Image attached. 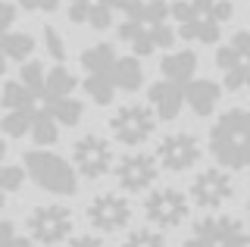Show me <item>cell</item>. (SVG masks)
Segmentation results:
<instances>
[{
	"mask_svg": "<svg viewBox=\"0 0 250 247\" xmlns=\"http://www.w3.org/2000/svg\"><path fill=\"white\" fill-rule=\"evenodd\" d=\"M6 72V60H3V53H0V75Z\"/></svg>",
	"mask_w": 250,
	"mask_h": 247,
	"instance_id": "8d00e7d4",
	"label": "cell"
},
{
	"mask_svg": "<svg viewBox=\"0 0 250 247\" xmlns=\"http://www.w3.org/2000/svg\"><path fill=\"white\" fill-rule=\"evenodd\" d=\"M247 53H250V35H247V28L234 32L231 41L225 44V47H219V53H216V66L225 72V88H229V91L247 88V79H250Z\"/></svg>",
	"mask_w": 250,
	"mask_h": 247,
	"instance_id": "9c48e42d",
	"label": "cell"
},
{
	"mask_svg": "<svg viewBox=\"0 0 250 247\" xmlns=\"http://www.w3.org/2000/svg\"><path fill=\"white\" fill-rule=\"evenodd\" d=\"M109 82H113V88L138 91L141 82H144V69H141V63L135 57H116L113 72H109Z\"/></svg>",
	"mask_w": 250,
	"mask_h": 247,
	"instance_id": "d6986e66",
	"label": "cell"
},
{
	"mask_svg": "<svg viewBox=\"0 0 250 247\" xmlns=\"http://www.w3.org/2000/svg\"><path fill=\"white\" fill-rule=\"evenodd\" d=\"M72 160H75V169L84 175V179H100L113 169V144L100 135H84L75 141L72 147Z\"/></svg>",
	"mask_w": 250,
	"mask_h": 247,
	"instance_id": "30bf717a",
	"label": "cell"
},
{
	"mask_svg": "<svg viewBox=\"0 0 250 247\" xmlns=\"http://www.w3.org/2000/svg\"><path fill=\"white\" fill-rule=\"evenodd\" d=\"M231 191H234V185H231V175L225 172V169H203L197 179L191 182V197L203 210L222 206L225 200L231 197Z\"/></svg>",
	"mask_w": 250,
	"mask_h": 247,
	"instance_id": "7c38bea8",
	"label": "cell"
},
{
	"mask_svg": "<svg viewBox=\"0 0 250 247\" xmlns=\"http://www.w3.org/2000/svg\"><path fill=\"white\" fill-rule=\"evenodd\" d=\"M247 125L250 116L244 106H231L219 116V122L209 128V150L229 172L247 169L250 150H247Z\"/></svg>",
	"mask_w": 250,
	"mask_h": 247,
	"instance_id": "7a4b0ae2",
	"label": "cell"
},
{
	"mask_svg": "<svg viewBox=\"0 0 250 247\" xmlns=\"http://www.w3.org/2000/svg\"><path fill=\"white\" fill-rule=\"evenodd\" d=\"M28 135L35 138V144H41V147H50V144H57V138H60V128H57V122L47 116L41 106L35 110V116H31V128H28Z\"/></svg>",
	"mask_w": 250,
	"mask_h": 247,
	"instance_id": "d4e9b609",
	"label": "cell"
},
{
	"mask_svg": "<svg viewBox=\"0 0 250 247\" xmlns=\"http://www.w3.org/2000/svg\"><path fill=\"white\" fill-rule=\"evenodd\" d=\"M19 84L35 100H41V94H44V66L41 63H25L22 72H19Z\"/></svg>",
	"mask_w": 250,
	"mask_h": 247,
	"instance_id": "484cf974",
	"label": "cell"
},
{
	"mask_svg": "<svg viewBox=\"0 0 250 247\" xmlns=\"http://www.w3.org/2000/svg\"><path fill=\"white\" fill-rule=\"evenodd\" d=\"M35 110H38V106H35ZM35 110H31V113H6V116H3V122H0V128H3V132L10 135V138H22V135H28Z\"/></svg>",
	"mask_w": 250,
	"mask_h": 247,
	"instance_id": "83f0119b",
	"label": "cell"
},
{
	"mask_svg": "<svg viewBox=\"0 0 250 247\" xmlns=\"http://www.w3.org/2000/svg\"><path fill=\"white\" fill-rule=\"evenodd\" d=\"M109 128H113L116 141L128 144V147H138V144H144L147 138L153 135L156 116L150 113V106H144V103H128L109 119Z\"/></svg>",
	"mask_w": 250,
	"mask_h": 247,
	"instance_id": "8992f818",
	"label": "cell"
},
{
	"mask_svg": "<svg viewBox=\"0 0 250 247\" xmlns=\"http://www.w3.org/2000/svg\"><path fill=\"white\" fill-rule=\"evenodd\" d=\"M41 110L50 116L57 125H78L82 122V103H78L75 97H60V100H44Z\"/></svg>",
	"mask_w": 250,
	"mask_h": 247,
	"instance_id": "44dd1931",
	"label": "cell"
},
{
	"mask_svg": "<svg viewBox=\"0 0 250 247\" xmlns=\"http://www.w3.org/2000/svg\"><path fill=\"white\" fill-rule=\"evenodd\" d=\"M19 6H22V10H28V13H38V10L53 13L60 3H57V0H19Z\"/></svg>",
	"mask_w": 250,
	"mask_h": 247,
	"instance_id": "836d02e7",
	"label": "cell"
},
{
	"mask_svg": "<svg viewBox=\"0 0 250 247\" xmlns=\"http://www.w3.org/2000/svg\"><path fill=\"white\" fill-rule=\"evenodd\" d=\"M185 247H250L247 228L234 216H207L194 222Z\"/></svg>",
	"mask_w": 250,
	"mask_h": 247,
	"instance_id": "5b68a950",
	"label": "cell"
},
{
	"mask_svg": "<svg viewBox=\"0 0 250 247\" xmlns=\"http://www.w3.org/2000/svg\"><path fill=\"white\" fill-rule=\"evenodd\" d=\"M35 50V38L25 35V32H6L0 35V53L3 60H28V53Z\"/></svg>",
	"mask_w": 250,
	"mask_h": 247,
	"instance_id": "cb8c5ba5",
	"label": "cell"
},
{
	"mask_svg": "<svg viewBox=\"0 0 250 247\" xmlns=\"http://www.w3.org/2000/svg\"><path fill=\"white\" fill-rule=\"evenodd\" d=\"M122 247H166V238L153 228H135L128 238H125Z\"/></svg>",
	"mask_w": 250,
	"mask_h": 247,
	"instance_id": "f1b7e54d",
	"label": "cell"
},
{
	"mask_svg": "<svg viewBox=\"0 0 250 247\" xmlns=\"http://www.w3.org/2000/svg\"><path fill=\"white\" fill-rule=\"evenodd\" d=\"M182 100L197 116H209L219 103V84L209 82V79H191L182 88Z\"/></svg>",
	"mask_w": 250,
	"mask_h": 247,
	"instance_id": "2e32d148",
	"label": "cell"
},
{
	"mask_svg": "<svg viewBox=\"0 0 250 247\" xmlns=\"http://www.w3.org/2000/svg\"><path fill=\"white\" fill-rule=\"evenodd\" d=\"M22 182H25V172L19 166H0V191H19Z\"/></svg>",
	"mask_w": 250,
	"mask_h": 247,
	"instance_id": "f546056e",
	"label": "cell"
},
{
	"mask_svg": "<svg viewBox=\"0 0 250 247\" xmlns=\"http://www.w3.org/2000/svg\"><path fill=\"white\" fill-rule=\"evenodd\" d=\"M160 69H163V75H166V82H172V84H185L194 79V69H197V53L194 50H178V53H166L163 57V63H160Z\"/></svg>",
	"mask_w": 250,
	"mask_h": 247,
	"instance_id": "e0dca14e",
	"label": "cell"
},
{
	"mask_svg": "<svg viewBox=\"0 0 250 247\" xmlns=\"http://www.w3.org/2000/svg\"><path fill=\"white\" fill-rule=\"evenodd\" d=\"M38 100L22 88L19 82H6L3 94H0V106H6V113H31Z\"/></svg>",
	"mask_w": 250,
	"mask_h": 247,
	"instance_id": "603a6c76",
	"label": "cell"
},
{
	"mask_svg": "<svg viewBox=\"0 0 250 247\" xmlns=\"http://www.w3.org/2000/svg\"><path fill=\"white\" fill-rule=\"evenodd\" d=\"M0 247H31L28 238H22L19 231H16L13 222L0 219Z\"/></svg>",
	"mask_w": 250,
	"mask_h": 247,
	"instance_id": "4dcf8cb0",
	"label": "cell"
},
{
	"mask_svg": "<svg viewBox=\"0 0 250 247\" xmlns=\"http://www.w3.org/2000/svg\"><path fill=\"white\" fill-rule=\"evenodd\" d=\"M28 231L38 244H60L72 231V213L62 204H44L28 216Z\"/></svg>",
	"mask_w": 250,
	"mask_h": 247,
	"instance_id": "52a82bcc",
	"label": "cell"
},
{
	"mask_svg": "<svg viewBox=\"0 0 250 247\" xmlns=\"http://www.w3.org/2000/svg\"><path fill=\"white\" fill-rule=\"evenodd\" d=\"M3 197H6V194H3V191H0V206H3Z\"/></svg>",
	"mask_w": 250,
	"mask_h": 247,
	"instance_id": "74e56055",
	"label": "cell"
},
{
	"mask_svg": "<svg viewBox=\"0 0 250 247\" xmlns=\"http://www.w3.org/2000/svg\"><path fill=\"white\" fill-rule=\"evenodd\" d=\"M113 63H116V47L113 44H94V47L82 50V66L88 69V75H106L109 79Z\"/></svg>",
	"mask_w": 250,
	"mask_h": 247,
	"instance_id": "ffe728a7",
	"label": "cell"
},
{
	"mask_svg": "<svg viewBox=\"0 0 250 247\" xmlns=\"http://www.w3.org/2000/svg\"><path fill=\"white\" fill-rule=\"evenodd\" d=\"M69 19H72V22H84V25L104 32V28L113 25V10L104 6L100 0H84V3H69Z\"/></svg>",
	"mask_w": 250,
	"mask_h": 247,
	"instance_id": "ac0fdd59",
	"label": "cell"
},
{
	"mask_svg": "<svg viewBox=\"0 0 250 247\" xmlns=\"http://www.w3.org/2000/svg\"><path fill=\"white\" fill-rule=\"evenodd\" d=\"M125 22L119 25V38L131 44L138 57H150L156 47H172L175 35L169 32V3L166 0H128ZM135 57V60H138Z\"/></svg>",
	"mask_w": 250,
	"mask_h": 247,
	"instance_id": "6da1fadb",
	"label": "cell"
},
{
	"mask_svg": "<svg viewBox=\"0 0 250 247\" xmlns=\"http://www.w3.org/2000/svg\"><path fill=\"white\" fill-rule=\"evenodd\" d=\"M28 179H35L38 188L50 191V194H60V197H72L78 191V182H75V169L66 163L57 153H47V150H28L25 153V169Z\"/></svg>",
	"mask_w": 250,
	"mask_h": 247,
	"instance_id": "3957f363",
	"label": "cell"
},
{
	"mask_svg": "<svg viewBox=\"0 0 250 247\" xmlns=\"http://www.w3.org/2000/svg\"><path fill=\"white\" fill-rule=\"evenodd\" d=\"M3 157H6V144L0 141V166H3Z\"/></svg>",
	"mask_w": 250,
	"mask_h": 247,
	"instance_id": "d590c367",
	"label": "cell"
},
{
	"mask_svg": "<svg viewBox=\"0 0 250 247\" xmlns=\"http://www.w3.org/2000/svg\"><path fill=\"white\" fill-rule=\"evenodd\" d=\"M128 219H131V206L119 194H100L88 206V222L100 231H119L128 226Z\"/></svg>",
	"mask_w": 250,
	"mask_h": 247,
	"instance_id": "5bb4252c",
	"label": "cell"
},
{
	"mask_svg": "<svg viewBox=\"0 0 250 247\" xmlns=\"http://www.w3.org/2000/svg\"><path fill=\"white\" fill-rule=\"evenodd\" d=\"M69 3H84V0H69Z\"/></svg>",
	"mask_w": 250,
	"mask_h": 247,
	"instance_id": "f35d334b",
	"label": "cell"
},
{
	"mask_svg": "<svg viewBox=\"0 0 250 247\" xmlns=\"http://www.w3.org/2000/svg\"><path fill=\"white\" fill-rule=\"evenodd\" d=\"M213 3L216 0H175V3H169V16L178 22V35L188 41L216 44L222 35V25L209 13Z\"/></svg>",
	"mask_w": 250,
	"mask_h": 247,
	"instance_id": "277c9868",
	"label": "cell"
},
{
	"mask_svg": "<svg viewBox=\"0 0 250 247\" xmlns=\"http://www.w3.org/2000/svg\"><path fill=\"white\" fill-rule=\"evenodd\" d=\"M16 22V6L10 0H0V35L10 32V25Z\"/></svg>",
	"mask_w": 250,
	"mask_h": 247,
	"instance_id": "d6a6232c",
	"label": "cell"
},
{
	"mask_svg": "<svg viewBox=\"0 0 250 247\" xmlns=\"http://www.w3.org/2000/svg\"><path fill=\"white\" fill-rule=\"evenodd\" d=\"M44 47L53 60H66V47H62V38L53 25H44Z\"/></svg>",
	"mask_w": 250,
	"mask_h": 247,
	"instance_id": "1f68e13d",
	"label": "cell"
},
{
	"mask_svg": "<svg viewBox=\"0 0 250 247\" xmlns=\"http://www.w3.org/2000/svg\"><path fill=\"white\" fill-rule=\"evenodd\" d=\"M66 247H104V241H100V238H94V235H78Z\"/></svg>",
	"mask_w": 250,
	"mask_h": 247,
	"instance_id": "e575fe53",
	"label": "cell"
},
{
	"mask_svg": "<svg viewBox=\"0 0 250 247\" xmlns=\"http://www.w3.org/2000/svg\"><path fill=\"white\" fill-rule=\"evenodd\" d=\"M156 166L169 169V172H185L200 160V144L191 132H169L156 147Z\"/></svg>",
	"mask_w": 250,
	"mask_h": 247,
	"instance_id": "8fae6325",
	"label": "cell"
},
{
	"mask_svg": "<svg viewBox=\"0 0 250 247\" xmlns=\"http://www.w3.org/2000/svg\"><path fill=\"white\" fill-rule=\"evenodd\" d=\"M147 100H150V113L156 119H175L178 110H182V84H172V82H156L150 84V91H147Z\"/></svg>",
	"mask_w": 250,
	"mask_h": 247,
	"instance_id": "9a60e30c",
	"label": "cell"
},
{
	"mask_svg": "<svg viewBox=\"0 0 250 247\" xmlns=\"http://www.w3.org/2000/svg\"><path fill=\"white\" fill-rule=\"evenodd\" d=\"M75 88V75L62 66H53L50 72H44V94L41 100H60V97H69Z\"/></svg>",
	"mask_w": 250,
	"mask_h": 247,
	"instance_id": "7402d4cb",
	"label": "cell"
},
{
	"mask_svg": "<svg viewBox=\"0 0 250 247\" xmlns=\"http://www.w3.org/2000/svg\"><path fill=\"white\" fill-rule=\"evenodd\" d=\"M191 213V204L178 188H156L153 194H147L144 200V216L160 228H175L182 226Z\"/></svg>",
	"mask_w": 250,
	"mask_h": 247,
	"instance_id": "ba28073f",
	"label": "cell"
},
{
	"mask_svg": "<svg viewBox=\"0 0 250 247\" xmlns=\"http://www.w3.org/2000/svg\"><path fill=\"white\" fill-rule=\"evenodd\" d=\"M160 166H156L153 153H125L116 166V182L131 194H141L144 188H150Z\"/></svg>",
	"mask_w": 250,
	"mask_h": 247,
	"instance_id": "4fadbf2b",
	"label": "cell"
},
{
	"mask_svg": "<svg viewBox=\"0 0 250 247\" xmlns=\"http://www.w3.org/2000/svg\"><path fill=\"white\" fill-rule=\"evenodd\" d=\"M84 91H88L94 97V103H100V106L113 103V94H116L113 82H109L106 75H88V79H84Z\"/></svg>",
	"mask_w": 250,
	"mask_h": 247,
	"instance_id": "4316f807",
	"label": "cell"
}]
</instances>
